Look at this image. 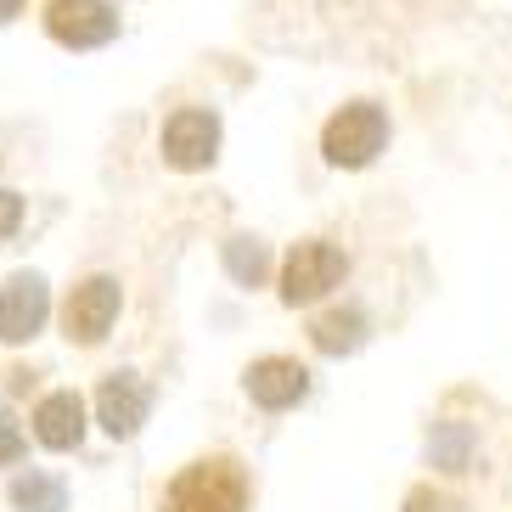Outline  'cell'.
<instances>
[{"mask_svg":"<svg viewBox=\"0 0 512 512\" xmlns=\"http://www.w3.org/2000/svg\"><path fill=\"white\" fill-rule=\"evenodd\" d=\"M46 282L34 271H17L6 276V287H0V338L6 344H23V338H34V332L46 327Z\"/></svg>","mask_w":512,"mask_h":512,"instance_id":"7","label":"cell"},{"mask_svg":"<svg viewBox=\"0 0 512 512\" xmlns=\"http://www.w3.org/2000/svg\"><path fill=\"white\" fill-rule=\"evenodd\" d=\"M34 434H40V445H51V451H74L79 439H85V400H79L74 389L46 394L40 411H34Z\"/></svg>","mask_w":512,"mask_h":512,"instance_id":"10","label":"cell"},{"mask_svg":"<svg viewBox=\"0 0 512 512\" xmlns=\"http://www.w3.org/2000/svg\"><path fill=\"white\" fill-rule=\"evenodd\" d=\"M406 512H451V501L434 496V490H411V496H406Z\"/></svg>","mask_w":512,"mask_h":512,"instance_id":"17","label":"cell"},{"mask_svg":"<svg viewBox=\"0 0 512 512\" xmlns=\"http://www.w3.org/2000/svg\"><path fill=\"white\" fill-rule=\"evenodd\" d=\"M164 512H248V473L237 456H203L169 484Z\"/></svg>","mask_w":512,"mask_h":512,"instance_id":"1","label":"cell"},{"mask_svg":"<svg viewBox=\"0 0 512 512\" xmlns=\"http://www.w3.org/2000/svg\"><path fill=\"white\" fill-rule=\"evenodd\" d=\"M428 462L445 467V473H467L473 467V434H467V422H439L434 434H428Z\"/></svg>","mask_w":512,"mask_h":512,"instance_id":"12","label":"cell"},{"mask_svg":"<svg viewBox=\"0 0 512 512\" xmlns=\"http://www.w3.org/2000/svg\"><path fill=\"white\" fill-rule=\"evenodd\" d=\"M12 507L17 512H68V490L57 473H29L12 484Z\"/></svg>","mask_w":512,"mask_h":512,"instance_id":"13","label":"cell"},{"mask_svg":"<svg viewBox=\"0 0 512 512\" xmlns=\"http://www.w3.org/2000/svg\"><path fill=\"white\" fill-rule=\"evenodd\" d=\"M226 265H231V276H237V282H248V287H259V282H265V271H271L265 248H259V242H248V237H231L226 242Z\"/></svg>","mask_w":512,"mask_h":512,"instance_id":"14","label":"cell"},{"mask_svg":"<svg viewBox=\"0 0 512 512\" xmlns=\"http://www.w3.org/2000/svg\"><path fill=\"white\" fill-rule=\"evenodd\" d=\"M248 394H254V406L265 411H293L310 394V372H304L299 361H287V355H265V361L248 366Z\"/></svg>","mask_w":512,"mask_h":512,"instance_id":"8","label":"cell"},{"mask_svg":"<svg viewBox=\"0 0 512 512\" xmlns=\"http://www.w3.org/2000/svg\"><path fill=\"white\" fill-rule=\"evenodd\" d=\"M23 451H29V439H23V428H17L6 411H0V467H17L23 462Z\"/></svg>","mask_w":512,"mask_h":512,"instance_id":"15","label":"cell"},{"mask_svg":"<svg viewBox=\"0 0 512 512\" xmlns=\"http://www.w3.org/2000/svg\"><path fill=\"white\" fill-rule=\"evenodd\" d=\"M23 12V0H0V23H6V17H17Z\"/></svg>","mask_w":512,"mask_h":512,"instance_id":"18","label":"cell"},{"mask_svg":"<svg viewBox=\"0 0 512 512\" xmlns=\"http://www.w3.org/2000/svg\"><path fill=\"white\" fill-rule=\"evenodd\" d=\"M383 147H389V113L377 102L338 107L327 119V130H321V158L332 169H366Z\"/></svg>","mask_w":512,"mask_h":512,"instance_id":"2","label":"cell"},{"mask_svg":"<svg viewBox=\"0 0 512 512\" xmlns=\"http://www.w3.org/2000/svg\"><path fill=\"white\" fill-rule=\"evenodd\" d=\"M96 411H102V428L113 439H130L147 422V411H152V389L141 383L136 372H113L102 383V394H96Z\"/></svg>","mask_w":512,"mask_h":512,"instance_id":"9","label":"cell"},{"mask_svg":"<svg viewBox=\"0 0 512 512\" xmlns=\"http://www.w3.org/2000/svg\"><path fill=\"white\" fill-rule=\"evenodd\" d=\"M17 226H23V197H17V192H0V242L12 237Z\"/></svg>","mask_w":512,"mask_h":512,"instance_id":"16","label":"cell"},{"mask_svg":"<svg viewBox=\"0 0 512 512\" xmlns=\"http://www.w3.org/2000/svg\"><path fill=\"white\" fill-rule=\"evenodd\" d=\"M119 304H124L119 276H85L68 293V304H62V327H68L74 344H102L113 332V321H119Z\"/></svg>","mask_w":512,"mask_h":512,"instance_id":"4","label":"cell"},{"mask_svg":"<svg viewBox=\"0 0 512 512\" xmlns=\"http://www.w3.org/2000/svg\"><path fill=\"white\" fill-rule=\"evenodd\" d=\"M310 338H316L321 355H349V349L366 344V316L361 310H332V316H321L310 327Z\"/></svg>","mask_w":512,"mask_h":512,"instance_id":"11","label":"cell"},{"mask_svg":"<svg viewBox=\"0 0 512 512\" xmlns=\"http://www.w3.org/2000/svg\"><path fill=\"white\" fill-rule=\"evenodd\" d=\"M158 147H164L169 169H209L214 147H220V119H214L209 107H181V113H169Z\"/></svg>","mask_w":512,"mask_h":512,"instance_id":"6","label":"cell"},{"mask_svg":"<svg viewBox=\"0 0 512 512\" xmlns=\"http://www.w3.org/2000/svg\"><path fill=\"white\" fill-rule=\"evenodd\" d=\"M46 34L68 51H91L119 34V12L102 0H46Z\"/></svg>","mask_w":512,"mask_h":512,"instance_id":"5","label":"cell"},{"mask_svg":"<svg viewBox=\"0 0 512 512\" xmlns=\"http://www.w3.org/2000/svg\"><path fill=\"white\" fill-rule=\"evenodd\" d=\"M344 276H349L344 248L310 237V242H299V248L282 259V304H293V310H299V304H316V299H327Z\"/></svg>","mask_w":512,"mask_h":512,"instance_id":"3","label":"cell"}]
</instances>
